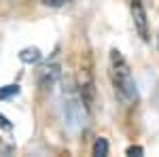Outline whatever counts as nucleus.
I'll use <instances>...</instances> for the list:
<instances>
[{"instance_id":"nucleus-1","label":"nucleus","mask_w":159,"mask_h":157,"mask_svg":"<svg viewBox=\"0 0 159 157\" xmlns=\"http://www.w3.org/2000/svg\"><path fill=\"white\" fill-rule=\"evenodd\" d=\"M110 79H112L117 94L125 102H136L138 100V87H136L134 76H132V70H129L125 58L121 55V51H117V49L110 51Z\"/></svg>"},{"instance_id":"nucleus-2","label":"nucleus","mask_w":159,"mask_h":157,"mask_svg":"<svg viewBox=\"0 0 159 157\" xmlns=\"http://www.w3.org/2000/svg\"><path fill=\"white\" fill-rule=\"evenodd\" d=\"M132 15H134V25L142 40H148V21H147V11L142 0H132Z\"/></svg>"},{"instance_id":"nucleus-3","label":"nucleus","mask_w":159,"mask_h":157,"mask_svg":"<svg viewBox=\"0 0 159 157\" xmlns=\"http://www.w3.org/2000/svg\"><path fill=\"white\" fill-rule=\"evenodd\" d=\"M57 76H60V68H57V66H47V68H43V70H40L38 85H40L43 89H51L53 83L57 81Z\"/></svg>"},{"instance_id":"nucleus-4","label":"nucleus","mask_w":159,"mask_h":157,"mask_svg":"<svg viewBox=\"0 0 159 157\" xmlns=\"http://www.w3.org/2000/svg\"><path fill=\"white\" fill-rule=\"evenodd\" d=\"M40 58H43V53H40L38 47H25V49H21V53H19V60L24 62V64H36Z\"/></svg>"},{"instance_id":"nucleus-5","label":"nucleus","mask_w":159,"mask_h":157,"mask_svg":"<svg viewBox=\"0 0 159 157\" xmlns=\"http://www.w3.org/2000/svg\"><path fill=\"white\" fill-rule=\"evenodd\" d=\"M93 155H98V157L108 155V142H106V138H98L93 142Z\"/></svg>"},{"instance_id":"nucleus-6","label":"nucleus","mask_w":159,"mask_h":157,"mask_svg":"<svg viewBox=\"0 0 159 157\" xmlns=\"http://www.w3.org/2000/svg\"><path fill=\"white\" fill-rule=\"evenodd\" d=\"M17 94H19V85H4V87H0V100L15 98Z\"/></svg>"},{"instance_id":"nucleus-7","label":"nucleus","mask_w":159,"mask_h":157,"mask_svg":"<svg viewBox=\"0 0 159 157\" xmlns=\"http://www.w3.org/2000/svg\"><path fill=\"white\" fill-rule=\"evenodd\" d=\"M142 153H144V151H142V146H129V149H127V155H132V157H140L142 155Z\"/></svg>"},{"instance_id":"nucleus-8","label":"nucleus","mask_w":159,"mask_h":157,"mask_svg":"<svg viewBox=\"0 0 159 157\" xmlns=\"http://www.w3.org/2000/svg\"><path fill=\"white\" fill-rule=\"evenodd\" d=\"M64 0H45V4H49V7H60Z\"/></svg>"}]
</instances>
